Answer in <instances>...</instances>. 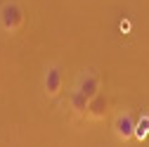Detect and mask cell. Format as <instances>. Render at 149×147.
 I'll use <instances>...</instances> for the list:
<instances>
[{"instance_id":"obj_2","label":"cell","mask_w":149,"mask_h":147,"mask_svg":"<svg viewBox=\"0 0 149 147\" xmlns=\"http://www.w3.org/2000/svg\"><path fill=\"white\" fill-rule=\"evenodd\" d=\"M62 85H64V74L59 64H47L45 74H43V90L47 97H57L62 93Z\"/></svg>"},{"instance_id":"obj_6","label":"cell","mask_w":149,"mask_h":147,"mask_svg":"<svg viewBox=\"0 0 149 147\" xmlns=\"http://www.w3.org/2000/svg\"><path fill=\"white\" fill-rule=\"evenodd\" d=\"M88 104H90V100L83 95V93H78L76 88L71 90V95H69V107L73 109V114H78V116H88Z\"/></svg>"},{"instance_id":"obj_7","label":"cell","mask_w":149,"mask_h":147,"mask_svg":"<svg viewBox=\"0 0 149 147\" xmlns=\"http://www.w3.org/2000/svg\"><path fill=\"white\" fill-rule=\"evenodd\" d=\"M149 138V114H140L137 123H135V140H147Z\"/></svg>"},{"instance_id":"obj_4","label":"cell","mask_w":149,"mask_h":147,"mask_svg":"<svg viewBox=\"0 0 149 147\" xmlns=\"http://www.w3.org/2000/svg\"><path fill=\"white\" fill-rule=\"evenodd\" d=\"M76 90L78 93H83L88 100H92L97 93H100V76L95 71H83L78 81H76Z\"/></svg>"},{"instance_id":"obj_1","label":"cell","mask_w":149,"mask_h":147,"mask_svg":"<svg viewBox=\"0 0 149 147\" xmlns=\"http://www.w3.org/2000/svg\"><path fill=\"white\" fill-rule=\"evenodd\" d=\"M0 26L5 33H17L24 26V10L17 3H5L0 7Z\"/></svg>"},{"instance_id":"obj_5","label":"cell","mask_w":149,"mask_h":147,"mask_svg":"<svg viewBox=\"0 0 149 147\" xmlns=\"http://www.w3.org/2000/svg\"><path fill=\"white\" fill-rule=\"evenodd\" d=\"M107 114H109V97L100 90V93L90 100V104H88V119L90 121H102Z\"/></svg>"},{"instance_id":"obj_3","label":"cell","mask_w":149,"mask_h":147,"mask_svg":"<svg viewBox=\"0 0 149 147\" xmlns=\"http://www.w3.org/2000/svg\"><path fill=\"white\" fill-rule=\"evenodd\" d=\"M135 123L137 119L128 112V109H123V112H118L114 116V135L121 140V142H128L135 138Z\"/></svg>"}]
</instances>
